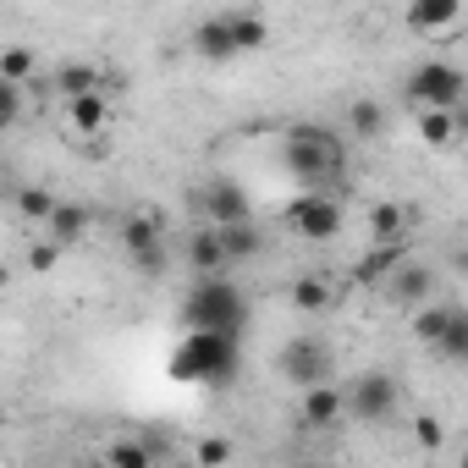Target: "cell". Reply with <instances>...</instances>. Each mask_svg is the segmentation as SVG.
Instances as JSON below:
<instances>
[{"label":"cell","mask_w":468,"mask_h":468,"mask_svg":"<svg viewBox=\"0 0 468 468\" xmlns=\"http://www.w3.org/2000/svg\"><path fill=\"white\" fill-rule=\"evenodd\" d=\"M287 171L303 182V193H336L347 176V138L320 122H298L287 133Z\"/></svg>","instance_id":"cell-1"},{"label":"cell","mask_w":468,"mask_h":468,"mask_svg":"<svg viewBox=\"0 0 468 468\" xmlns=\"http://www.w3.org/2000/svg\"><path fill=\"white\" fill-rule=\"evenodd\" d=\"M243 336H220V331H187L182 342H176V353H171V380H182V386H204V391H220L231 375H238V364H243Z\"/></svg>","instance_id":"cell-2"},{"label":"cell","mask_w":468,"mask_h":468,"mask_svg":"<svg viewBox=\"0 0 468 468\" xmlns=\"http://www.w3.org/2000/svg\"><path fill=\"white\" fill-rule=\"evenodd\" d=\"M182 320H187V331L243 336V325H249V303H243V292L231 287L226 276H198L193 292L182 298Z\"/></svg>","instance_id":"cell-3"},{"label":"cell","mask_w":468,"mask_h":468,"mask_svg":"<svg viewBox=\"0 0 468 468\" xmlns=\"http://www.w3.org/2000/svg\"><path fill=\"white\" fill-rule=\"evenodd\" d=\"M463 67L457 61H424L408 72V94L419 100V111H463Z\"/></svg>","instance_id":"cell-4"},{"label":"cell","mask_w":468,"mask_h":468,"mask_svg":"<svg viewBox=\"0 0 468 468\" xmlns=\"http://www.w3.org/2000/svg\"><path fill=\"white\" fill-rule=\"evenodd\" d=\"M402 402V386L386 375V369H364L353 386H342V408L347 419H364V424H386Z\"/></svg>","instance_id":"cell-5"},{"label":"cell","mask_w":468,"mask_h":468,"mask_svg":"<svg viewBox=\"0 0 468 468\" xmlns=\"http://www.w3.org/2000/svg\"><path fill=\"white\" fill-rule=\"evenodd\" d=\"M287 226L303 243H331L342 231V193H298L287 204Z\"/></svg>","instance_id":"cell-6"},{"label":"cell","mask_w":468,"mask_h":468,"mask_svg":"<svg viewBox=\"0 0 468 468\" xmlns=\"http://www.w3.org/2000/svg\"><path fill=\"white\" fill-rule=\"evenodd\" d=\"M122 249H127V260H133L144 276L165 271V220L149 215V209H133V215L122 220Z\"/></svg>","instance_id":"cell-7"},{"label":"cell","mask_w":468,"mask_h":468,"mask_svg":"<svg viewBox=\"0 0 468 468\" xmlns=\"http://www.w3.org/2000/svg\"><path fill=\"white\" fill-rule=\"evenodd\" d=\"M198 220L204 226H238V220H254V204H249V193L238 187V182H231V176H209L204 187H198Z\"/></svg>","instance_id":"cell-8"},{"label":"cell","mask_w":468,"mask_h":468,"mask_svg":"<svg viewBox=\"0 0 468 468\" xmlns=\"http://www.w3.org/2000/svg\"><path fill=\"white\" fill-rule=\"evenodd\" d=\"M276 369H282L298 391H309V386H325V380H331V353H325V342H314V336H292V342L282 347Z\"/></svg>","instance_id":"cell-9"},{"label":"cell","mask_w":468,"mask_h":468,"mask_svg":"<svg viewBox=\"0 0 468 468\" xmlns=\"http://www.w3.org/2000/svg\"><path fill=\"white\" fill-rule=\"evenodd\" d=\"M386 292L402 303V309H424V303H435V271L424 265V260H402L391 276H386Z\"/></svg>","instance_id":"cell-10"},{"label":"cell","mask_w":468,"mask_h":468,"mask_svg":"<svg viewBox=\"0 0 468 468\" xmlns=\"http://www.w3.org/2000/svg\"><path fill=\"white\" fill-rule=\"evenodd\" d=\"M298 419L309 424V430H331V424H342L347 419V408H342V386H309L303 397H298Z\"/></svg>","instance_id":"cell-11"},{"label":"cell","mask_w":468,"mask_h":468,"mask_svg":"<svg viewBox=\"0 0 468 468\" xmlns=\"http://www.w3.org/2000/svg\"><path fill=\"white\" fill-rule=\"evenodd\" d=\"M226 17V34H231V50H265L271 45V23H265V12H249V6H231V12H220Z\"/></svg>","instance_id":"cell-12"},{"label":"cell","mask_w":468,"mask_h":468,"mask_svg":"<svg viewBox=\"0 0 468 468\" xmlns=\"http://www.w3.org/2000/svg\"><path fill=\"white\" fill-rule=\"evenodd\" d=\"M408 260V243H369V254L353 265V282L358 287H386V276Z\"/></svg>","instance_id":"cell-13"},{"label":"cell","mask_w":468,"mask_h":468,"mask_svg":"<svg viewBox=\"0 0 468 468\" xmlns=\"http://www.w3.org/2000/svg\"><path fill=\"white\" fill-rule=\"evenodd\" d=\"M402 17H408L413 34H441V28H457L463 23V6H457V0H413Z\"/></svg>","instance_id":"cell-14"},{"label":"cell","mask_w":468,"mask_h":468,"mask_svg":"<svg viewBox=\"0 0 468 468\" xmlns=\"http://www.w3.org/2000/svg\"><path fill=\"white\" fill-rule=\"evenodd\" d=\"M408 226H413V209L386 198L369 209V243H408Z\"/></svg>","instance_id":"cell-15"},{"label":"cell","mask_w":468,"mask_h":468,"mask_svg":"<svg viewBox=\"0 0 468 468\" xmlns=\"http://www.w3.org/2000/svg\"><path fill=\"white\" fill-rule=\"evenodd\" d=\"M67 127H72V133H105V127H111V100H105V94H78V100H67Z\"/></svg>","instance_id":"cell-16"},{"label":"cell","mask_w":468,"mask_h":468,"mask_svg":"<svg viewBox=\"0 0 468 468\" xmlns=\"http://www.w3.org/2000/svg\"><path fill=\"white\" fill-rule=\"evenodd\" d=\"M209 231H215V226H209ZM215 238H220L226 271H231V265H243L249 254H260V226H254V220H238V226H220Z\"/></svg>","instance_id":"cell-17"},{"label":"cell","mask_w":468,"mask_h":468,"mask_svg":"<svg viewBox=\"0 0 468 468\" xmlns=\"http://www.w3.org/2000/svg\"><path fill=\"white\" fill-rule=\"evenodd\" d=\"M193 50L204 56V61H231L238 50H231V34H226V17L220 12H209L198 28H193Z\"/></svg>","instance_id":"cell-18"},{"label":"cell","mask_w":468,"mask_h":468,"mask_svg":"<svg viewBox=\"0 0 468 468\" xmlns=\"http://www.w3.org/2000/svg\"><path fill=\"white\" fill-rule=\"evenodd\" d=\"M45 231H50V243L67 254V249L83 238V231H89V209H83V204H56V215L45 220Z\"/></svg>","instance_id":"cell-19"},{"label":"cell","mask_w":468,"mask_h":468,"mask_svg":"<svg viewBox=\"0 0 468 468\" xmlns=\"http://www.w3.org/2000/svg\"><path fill=\"white\" fill-rule=\"evenodd\" d=\"M347 138H358V144H375L380 133H386V105L380 100H353L347 105V127H342Z\"/></svg>","instance_id":"cell-20"},{"label":"cell","mask_w":468,"mask_h":468,"mask_svg":"<svg viewBox=\"0 0 468 468\" xmlns=\"http://www.w3.org/2000/svg\"><path fill=\"white\" fill-rule=\"evenodd\" d=\"M287 298H292V309H303V314H325V309H336V287H331L325 276H298V282L287 287Z\"/></svg>","instance_id":"cell-21"},{"label":"cell","mask_w":468,"mask_h":468,"mask_svg":"<svg viewBox=\"0 0 468 468\" xmlns=\"http://www.w3.org/2000/svg\"><path fill=\"white\" fill-rule=\"evenodd\" d=\"M187 265L198 276H226V254H220V238H215L209 226H198L193 238H187Z\"/></svg>","instance_id":"cell-22"},{"label":"cell","mask_w":468,"mask_h":468,"mask_svg":"<svg viewBox=\"0 0 468 468\" xmlns=\"http://www.w3.org/2000/svg\"><path fill=\"white\" fill-rule=\"evenodd\" d=\"M419 133L430 149H452L463 138V111H419Z\"/></svg>","instance_id":"cell-23"},{"label":"cell","mask_w":468,"mask_h":468,"mask_svg":"<svg viewBox=\"0 0 468 468\" xmlns=\"http://www.w3.org/2000/svg\"><path fill=\"white\" fill-rule=\"evenodd\" d=\"M56 89H61L67 100H78V94H105V72L89 67V61H78V67H61V72H56Z\"/></svg>","instance_id":"cell-24"},{"label":"cell","mask_w":468,"mask_h":468,"mask_svg":"<svg viewBox=\"0 0 468 468\" xmlns=\"http://www.w3.org/2000/svg\"><path fill=\"white\" fill-rule=\"evenodd\" d=\"M105 468H154V452L133 435H116V441H105Z\"/></svg>","instance_id":"cell-25"},{"label":"cell","mask_w":468,"mask_h":468,"mask_svg":"<svg viewBox=\"0 0 468 468\" xmlns=\"http://www.w3.org/2000/svg\"><path fill=\"white\" fill-rule=\"evenodd\" d=\"M435 353H441L446 364H463V358H468V314H463V303L452 309V320H446V331H441Z\"/></svg>","instance_id":"cell-26"},{"label":"cell","mask_w":468,"mask_h":468,"mask_svg":"<svg viewBox=\"0 0 468 468\" xmlns=\"http://www.w3.org/2000/svg\"><path fill=\"white\" fill-rule=\"evenodd\" d=\"M34 50L28 45H6L0 50V83H12V89H28V78H34Z\"/></svg>","instance_id":"cell-27"},{"label":"cell","mask_w":468,"mask_h":468,"mask_svg":"<svg viewBox=\"0 0 468 468\" xmlns=\"http://www.w3.org/2000/svg\"><path fill=\"white\" fill-rule=\"evenodd\" d=\"M452 309H457V303H424V309H413V336H419L424 347H435L441 331H446V320H452Z\"/></svg>","instance_id":"cell-28"},{"label":"cell","mask_w":468,"mask_h":468,"mask_svg":"<svg viewBox=\"0 0 468 468\" xmlns=\"http://www.w3.org/2000/svg\"><path fill=\"white\" fill-rule=\"evenodd\" d=\"M56 204H61V198H56V193H45V187H23V193H17L23 220H34V226H45V220L56 215Z\"/></svg>","instance_id":"cell-29"},{"label":"cell","mask_w":468,"mask_h":468,"mask_svg":"<svg viewBox=\"0 0 468 468\" xmlns=\"http://www.w3.org/2000/svg\"><path fill=\"white\" fill-rule=\"evenodd\" d=\"M193 463H198V468H220V463H231V441H226V435H209V441H198Z\"/></svg>","instance_id":"cell-30"},{"label":"cell","mask_w":468,"mask_h":468,"mask_svg":"<svg viewBox=\"0 0 468 468\" xmlns=\"http://www.w3.org/2000/svg\"><path fill=\"white\" fill-rule=\"evenodd\" d=\"M17 116H23V89L0 83V133H12V127H17Z\"/></svg>","instance_id":"cell-31"},{"label":"cell","mask_w":468,"mask_h":468,"mask_svg":"<svg viewBox=\"0 0 468 468\" xmlns=\"http://www.w3.org/2000/svg\"><path fill=\"white\" fill-rule=\"evenodd\" d=\"M413 435H419V446H424V452H435V446L446 441V424H441L435 413H419V424H413Z\"/></svg>","instance_id":"cell-32"},{"label":"cell","mask_w":468,"mask_h":468,"mask_svg":"<svg viewBox=\"0 0 468 468\" xmlns=\"http://www.w3.org/2000/svg\"><path fill=\"white\" fill-rule=\"evenodd\" d=\"M56 260H61V249H56V243H50V238H45V243H34V249H28V271H39V276H45V271H56Z\"/></svg>","instance_id":"cell-33"},{"label":"cell","mask_w":468,"mask_h":468,"mask_svg":"<svg viewBox=\"0 0 468 468\" xmlns=\"http://www.w3.org/2000/svg\"><path fill=\"white\" fill-rule=\"evenodd\" d=\"M292 468H336V463H292Z\"/></svg>","instance_id":"cell-34"},{"label":"cell","mask_w":468,"mask_h":468,"mask_svg":"<svg viewBox=\"0 0 468 468\" xmlns=\"http://www.w3.org/2000/svg\"><path fill=\"white\" fill-rule=\"evenodd\" d=\"M171 468H198V463H193V457H187V463H171Z\"/></svg>","instance_id":"cell-35"},{"label":"cell","mask_w":468,"mask_h":468,"mask_svg":"<svg viewBox=\"0 0 468 468\" xmlns=\"http://www.w3.org/2000/svg\"><path fill=\"white\" fill-rule=\"evenodd\" d=\"M0 287H6V271H0Z\"/></svg>","instance_id":"cell-36"}]
</instances>
